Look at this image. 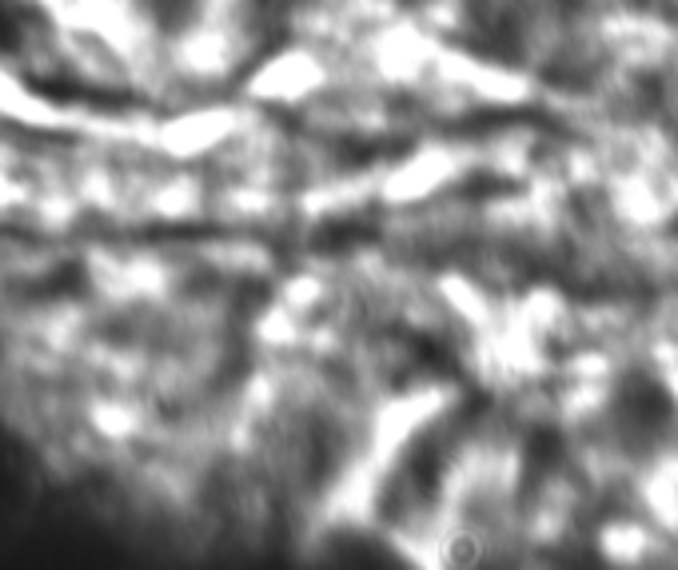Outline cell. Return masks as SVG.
<instances>
[{"label":"cell","mask_w":678,"mask_h":570,"mask_svg":"<svg viewBox=\"0 0 678 570\" xmlns=\"http://www.w3.org/2000/svg\"><path fill=\"white\" fill-rule=\"evenodd\" d=\"M606 419H611V431H615L618 447L631 451V455H650V451H658L670 439L678 408L663 379L635 367L611 391Z\"/></svg>","instance_id":"obj_1"}]
</instances>
